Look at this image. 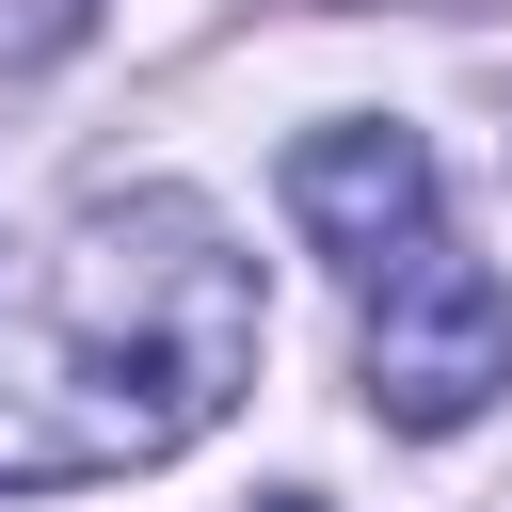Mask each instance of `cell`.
Listing matches in <instances>:
<instances>
[{"label": "cell", "mask_w": 512, "mask_h": 512, "mask_svg": "<svg viewBox=\"0 0 512 512\" xmlns=\"http://www.w3.org/2000/svg\"><path fill=\"white\" fill-rule=\"evenodd\" d=\"M496 384H512V288L480 256H448V240L400 256L368 288V416L384 432H464Z\"/></svg>", "instance_id": "cell-2"}, {"label": "cell", "mask_w": 512, "mask_h": 512, "mask_svg": "<svg viewBox=\"0 0 512 512\" xmlns=\"http://www.w3.org/2000/svg\"><path fill=\"white\" fill-rule=\"evenodd\" d=\"M256 512H320V496H256Z\"/></svg>", "instance_id": "cell-5"}, {"label": "cell", "mask_w": 512, "mask_h": 512, "mask_svg": "<svg viewBox=\"0 0 512 512\" xmlns=\"http://www.w3.org/2000/svg\"><path fill=\"white\" fill-rule=\"evenodd\" d=\"M256 336L272 320H256V272L224 240V208H192V192L80 208L0 288V480L64 496V480L176 464L256 384Z\"/></svg>", "instance_id": "cell-1"}, {"label": "cell", "mask_w": 512, "mask_h": 512, "mask_svg": "<svg viewBox=\"0 0 512 512\" xmlns=\"http://www.w3.org/2000/svg\"><path fill=\"white\" fill-rule=\"evenodd\" d=\"M288 224L336 256V272H400V256H432V144L416 128H304L288 144Z\"/></svg>", "instance_id": "cell-3"}, {"label": "cell", "mask_w": 512, "mask_h": 512, "mask_svg": "<svg viewBox=\"0 0 512 512\" xmlns=\"http://www.w3.org/2000/svg\"><path fill=\"white\" fill-rule=\"evenodd\" d=\"M80 32V0H0V48H64Z\"/></svg>", "instance_id": "cell-4"}]
</instances>
